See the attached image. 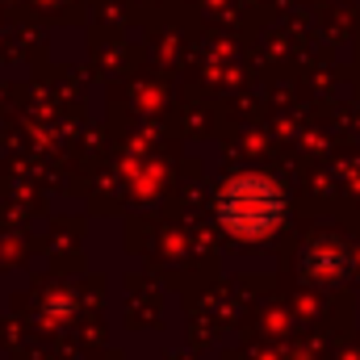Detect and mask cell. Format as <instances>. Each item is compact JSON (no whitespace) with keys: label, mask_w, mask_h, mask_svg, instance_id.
Listing matches in <instances>:
<instances>
[{"label":"cell","mask_w":360,"mask_h":360,"mask_svg":"<svg viewBox=\"0 0 360 360\" xmlns=\"http://www.w3.org/2000/svg\"><path fill=\"white\" fill-rule=\"evenodd\" d=\"M344 269H348V260H344V252L331 248V243H319L314 252H306V276L319 281V285H335V281L344 276Z\"/></svg>","instance_id":"7a4b0ae2"},{"label":"cell","mask_w":360,"mask_h":360,"mask_svg":"<svg viewBox=\"0 0 360 360\" xmlns=\"http://www.w3.org/2000/svg\"><path fill=\"white\" fill-rule=\"evenodd\" d=\"M218 218L239 239H264L285 218V197L269 176H235L218 193Z\"/></svg>","instance_id":"6da1fadb"}]
</instances>
